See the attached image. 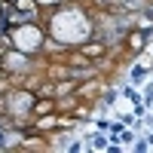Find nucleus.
<instances>
[{
	"label": "nucleus",
	"mask_w": 153,
	"mask_h": 153,
	"mask_svg": "<svg viewBox=\"0 0 153 153\" xmlns=\"http://www.w3.org/2000/svg\"><path fill=\"white\" fill-rule=\"evenodd\" d=\"M132 80H135V83H141V80H144V68H141V65L132 71Z\"/></svg>",
	"instance_id": "obj_1"
},
{
	"label": "nucleus",
	"mask_w": 153,
	"mask_h": 153,
	"mask_svg": "<svg viewBox=\"0 0 153 153\" xmlns=\"http://www.w3.org/2000/svg\"><path fill=\"white\" fill-rule=\"evenodd\" d=\"M3 144H6V141H3V132H0V147H3Z\"/></svg>",
	"instance_id": "obj_3"
},
{
	"label": "nucleus",
	"mask_w": 153,
	"mask_h": 153,
	"mask_svg": "<svg viewBox=\"0 0 153 153\" xmlns=\"http://www.w3.org/2000/svg\"><path fill=\"white\" fill-rule=\"evenodd\" d=\"M92 147H107V141H104L101 135H95V138H92Z\"/></svg>",
	"instance_id": "obj_2"
}]
</instances>
